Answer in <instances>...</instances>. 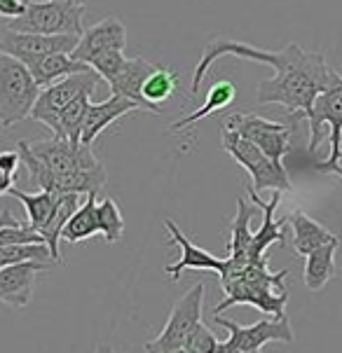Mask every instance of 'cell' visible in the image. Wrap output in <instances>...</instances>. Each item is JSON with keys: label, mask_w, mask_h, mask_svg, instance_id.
Returning a JSON list of instances; mask_svg holds the SVG:
<instances>
[{"label": "cell", "mask_w": 342, "mask_h": 353, "mask_svg": "<svg viewBox=\"0 0 342 353\" xmlns=\"http://www.w3.org/2000/svg\"><path fill=\"white\" fill-rule=\"evenodd\" d=\"M286 225H291V230H293V250H296L300 257L310 255L312 250L340 239L338 234L328 232L321 223H316L314 218H310L305 211L289 213L286 215Z\"/></svg>", "instance_id": "obj_20"}, {"label": "cell", "mask_w": 342, "mask_h": 353, "mask_svg": "<svg viewBox=\"0 0 342 353\" xmlns=\"http://www.w3.org/2000/svg\"><path fill=\"white\" fill-rule=\"evenodd\" d=\"M225 129L237 131L239 136L256 143L269 159L284 164V157L291 152L293 143V124H281L265 119L256 112H235L223 122Z\"/></svg>", "instance_id": "obj_8"}, {"label": "cell", "mask_w": 342, "mask_h": 353, "mask_svg": "<svg viewBox=\"0 0 342 353\" xmlns=\"http://www.w3.org/2000/svg\"><path fill=\"white\" fill-rule=\"evenodd\" d=\"M220 143H223V150L237 161L239 166H244L251 176V188L256 192L263 190H279V192H291L293 183L289 178L284 164H277L274 159H269L256 143H251L249 139L239 136L232 129H220Z\"/></svg>", "instance_id": "obj_4"}, {"label": "cell", "mask_w": 342, "mask_h": 353, "mask_svg": "<svg viewBox=\"0 0 342 353\" xmlns=\"http://www.w3.org/2000/svg\"><path fill=\"white\" fill-rule=\"evenodd\" d=\"M178 89V73L169 65L158 63L155 70L148 75V80L143 82V99L150 105L160 108L162 103H167Z\"/></svg>", "instance_id": "obj_27"}, {"label": "cell", "mask_w": 342, "mask_h": 353, "mask_svg": "<svg viewBox=\"0 0 342 353\" xmlns=\"http://www.w3.org/2000/svg\"><path fill=\"white\" fill-rule=\"evenodd\" d=\"M310 122V154L316 152V148L321 145L326 129L331 134V154L326 161L316 164V169L321 173H335L342 178V75L338 70H333V77L328 82V87L316 97L312 112L307 115Z\"/></svg>", "instance_id": "obj_2"}, {"label": "cell", "mask_w": 342, "mask_h": 353, "mask_svg": "<svg viewBox=\"0 0 342 353\" xmlns=\"http://www.w3.org/2000/svg\"><path fill=\"white\" fill-rule=\"evenodd\" d=\"M155 65L158 63H150L143 57L127 59L122 68H120V73L113 77V80H108V85H111L113 94H120V97H124V99H131L134 103L141 105V110H148V112L160 115L162 108L150 105L148 101L143 99V82H146L148 75L155 70Z\"/></svg>", "instance_id": "obj_18"}, {"label": "cell", "mask_w": 342, "mask_h": 353, "mask_svg": "<svg viewBox=\"0 0 342 353\" xmlns=\"http://www.w3.org/2000/svg\"><path fill=\"white\" fill-rule=\"evenodd\" d=\"M23 65L31 70L35 85H38L40 89L50 87V85H54V82L64 80V77H68V75L92 70V65L89 63L77 61V59H73V54H64V52L43 54V57H35Z\"/></svg>", "instance_id": "obj_19"}, {"label": "cell", "mask_w": 342, "mask_h": 353, "mask_svg": "<svg viewBox=\"0 0 342 353\" xmlns=\"http://www.w3.org/2000/svg\"><path fill=\"white\" fill-rule=\"evenodd\" d=\"M134 110H141V105L134 103L131 99L120 97V94H113L111 99L101 101V103H89L85 119H82V127H80V143L94 145V141H97L113 122H117L120 117L129 115V112H134Z\"/></svg>", "instance_id": "obj_17"}, {"label": "cell", "mask_w": 342, "mask_h": 353, "mask_svg": "<svg viewBox=\"0 0 342 353\" xmlns=\"http://www.w3.org/2000/svg\"><path fill=\"white\" fill-rule=\"evenodd\" d=\"M99 73L97 70H85V73L68 75L64 80L54 82V85L40 89V97L35 101L31 117L35 122L45 124L47 129L54 134L57 129V119L61 115V110L70 101H75L82 94H94L99 87Z\"/></svg>", "instance_id": "obj_10"}, {"label": "cell", "mask_w": 342, "mask_h": 353, "mask_svg": "<svg viewBox=\"0 0 342 353\" xmlns=\"http://www.w3.org/2000/svg\"><path fill=\"white\" fill-rule=\"evenodd\" d=\"M127 47V26L122 23V19L115 14L106 17L97 23H92L89 28H85V33L77 40V47L73 50V59L77 61L89 63L94 57L111 50L124 52Z\"/></svg>", "instance_id": "obj_13"}, {"label": "cell", "mask_w": 342, "mask_h": 353, "mask_svg": "<svg viewBox=\"0 0 342 353\" xmlns=\"http://www.w3.org/2000/svg\"><path fill=\"white\" fill-rule=\"evenodd\" d=\"M124 61H127L124 52L111 50V52H104V54H99V57H94L92 61H89V65H92V70H97V73L108 82L120 73V68L124 65Z\"/></svg>", "instance_id": "obj_31"}, {"label": "cell", "mask_w": 342, "mask_h": 353, "mask_svg": "<svg viewBox=\"0 0 342 353\" xmlns=\"http://www.w3.org/2000/svg\"><path fill=\"white\" fill-rule=\"evenodd\" d=\"M213 321L220 327H225L230 332V337L225 342H220L218 353H232V351H260L263 346L269 342H286L291 344L293 330L291 321L286 316H272V319H263L254 323V325H239L235 321H227L220 314H213Z\"/></svg>", "instance_id": "obj_9"}, {"label": "cell", "mask_w": 342, "mask_h": 353, "mask_svg": "<svg viewBox=\"0 0 342 353\" xmlns=\"http://www.w3.org/2000/svg\"><path fill=\"white\" fill-rule=\"evenodd\" d=\"M220 288L225 292V300L213 307V314L227 311L235 304H251V307L265 311L269 316H286V302H289V292L286 290H274L265 288V285H256L239 279H230L225 283H220Z\"/></svg>", "instance_id": "obj_12"}, {"label": "cell", "mask_w": 342, "mask_h": 353, "mask_svg": "<svg viewBox=\"0 0 342 353\" xmlns=\"http://www.w3.org/2000/svg\"><path fill=\"white\" fill-rule=\"evenodd\" d=\"M249 199L263 211V225H260V230L254 232V243H251V250H249V262H260V260H265V253L272 243H279V246L286 243V239H284L286 236L284 234L286 218H281V220L274 218V213H277V208L281 203L279 190H274V194L269 201H263L256 190L249 185Z\"/></svg>", "instance_id": "obj_16"}, {"label": "cell", "mask_w": 342, "mask_h": 353, "mask_svg": "<svg viewBox=\"0 0 342 353\" xmlns=\"http://www.w3.org/2000/svg\"><path fill=\"white\" fill-rule=\"evenodd\" d=\"M64 3H80V5H85L87 0H64Z\"/></svg>", "instance_id": "obj_38"}, {"label": "cell", "mask_w": 342, "mask_h": 353, "mask_svg": "<svg viewBox=\"0 0 342 353\" xmlns=\"http://www.w3.org/2000/svg\"><path fill=\"white\" fill-rule=\"evenodd\" d=\"M40 87L19 59L0 54V127L10 129L31 117Z\"/></svg>", "instance_id": "obj_3"}, {"label": "cell", "mask_w": 342, "mask_h": 353, "mask_svg": "<svg viewBox=\"0 0 342 353\" xmlns=\"http://www.w3.org/2000/svg\"><path fill=\"white\" fill-rule=\"evenodd\" d=\"M202 302H204V283H195L185 295L173 304L171 316L153 342H146V353H173L185 349L188 337L202 323Z\"/></svg>", "instance_id": "obj_6"}, {"label": "cell", "mask_w": 342, "mask_h": 353, "mask_svg": "<svg viewBox=\"0 0 342 353\" xmlns=\"http://www.w3.org/2000/svg\"><path fill=\"white\" fill-rule=\"evenodd\" d=\"M220 57H237L272 65L274 77L258 85V103H279L289 110V117L296 119H307L316 97L328 87L333 77V68L326 63V57L321 52H307L298 43H289L284 50L272 52L232 38H213L204 47L202 59L195 65L193 85H190L193 97L202 92L204 77Z\"/></svg>", "instance_id": "obj_1"}, {"label": "cell", "mask_w": 342, "mask_h": 353, "mask_svg": "<svg viewBox=\"0 0 342 353\" xmlns=\"http://www.w3.org/2000/svg\"><path fill=\"white\" fill-rule=\"evenodd\" d=\"M80 35H43V33H26L15 28L0 26V54L19 59L21 63L31 61L43 54H73Z\"/></svg>", "instance_id": "obj_11"}, {"label": "cell", "mask_w": 342, "mask_h": 353, "mask_svg": "<svg viewBox=\"0 0 342 353\" xmlns=\"http://www.w3.org/2000/svg\"><path fill=\"white\" fill-rule=\"evenodd\" d=\"M82 19H85V5L80 3H64V0L35 3V0H28L26 12L19 19H10L5 26L15 28V31L43 35H82L85 33Z\"/></svg>", "instance_id": "obj_5"}, {"label": "cell", "mask_w": 342, "mask_h": 353, "mask_svg": "<svg viewBox=\"0 0 342 353\" xmlns=\"http://www.w3.org/2000/svg\"><path fill=\"white\" fill-rule=\"evenodd\" d=\"M89 103H92V94H82V97H77L75 101H70L57 119L54 136L68 139V141H80V127H82V119H85Z\"/></svg>", "instance_id": "obj_28"}, {"label": "cell", "mask_w": 342, "mask_h": 353, "mask_svg": "<svg viewBox=\"0 0 342 353\" xmlns=\"http://www.w3.org/2000/svg\"><path fill=\"white\" fill-rule=\"evenodd\" d=\"M164 227L171 234V243H176V246L181 248V260H178L176 265L164 267V274H171V281H178L181 274L188 272V269H207V272H216L218 279L223 276V274H227V257H216L209 253V250L195 246V243L178 230V225L169 218L164 220Z\"/></svg>", "instance_id": "obj_15"}, {"label": "cell", "mask_w": 342, "mask_h": 353, "mask_svg": "<svg viewBox=\"0 0 342 353\" xmlns=\"http://www.w3.org/2000/svg\"><path fill=\"white\" fill-rule=\"evenodd\" d=\"M340 248V239L331 241L326 246L312 250L310 255H305V285L307 290L316 292L326 288V283L338 274V265H335V253Z\"/></svg>", "instance_id": "obj_22"}, {"label": "cell", "mask_w": 342, "mask_h": 353, "mask_svg": "<svg viewBox=\"0 0 342 353\" xmlns=\"http://www.w3.org/2000/svg\"><path fill=\"white\" fill-rule=\"evenodd\" d=\"M15 225H21V223L17 218H12V213L5 208L3 215H0V230H3V227H15Z\"/></svg>", "instance_id": "obj_36"}, {"label": "cell", "mask_w": 342, "mask_h": 353, "mask_svg": "<svg viewBox=\"0 0 342 353\" xmlns=\"http://www.w3.org/2000/svg\"><path fill=\"white\" fill-rule=\"evenodd\" d=\"M21 164V154L19 150H3L0 152V169L8 171V173H15L17 176V169Z\"/></svg>", "instance_id": "obj_34"}, {"label": "cell", "mask_w": 342, "mask_h": 353, "mask_svg": "<svg viewBox=\"0 0 342 353\" xmlns=\"http://www.w3.org/2000/svg\"><path fill=\"white\" fill-rule=\"evenodd\" d=\"M12 188H15V173L0 169V194H10Z\"/></svg>", "instance_id": "obj_35"}, {"label": "cell", "mask_w": 342, "mask_h": 353, "mask_svg": "<svg viewBox=\"0 0 342 353\" xmlns=\"http://www.w3.org/2000/svg\"><path fill=\"white\" fill-rule=\"evenodd\" d=\"M26 3L28 0H0V17L3 19H19V17L26 12Z\"/></svg>", "instance_id": "obj_33"}, {"label": "cell", "mask_w": 342, "mask_h": 353, "mask_svg": "<svg viewBox=\"0 0 342 353\" xmlns=\"http://www.w3.org/2000/svg\"><path fill=\"white\" fill-rule=\"evenodd\" d=\"M31 150L35 157H40V161H43L52 173L50 192H54L57 183L66 176H75V173L92 171V169L104 166L97 159V154H94L92 145H85V143H80V141L59 139V136H54L50 141L35 143V145H31Z\"/></svg>", "instance_id": "obj_7"}, {"label": "cell", "mask_w": 342, "mask_h": 353, "mask_svg": "<svg viewBox=\"0 0 342 353\" xmlns=\"http://www.w3.org/2000/svg\"><path fill=\"white\" fill-rule=\"evenodd\" d=\"M94 353H117L115 349H113V346H108V344H101L99 346V349L97 351H94Z\"/></svg>", "instance_id": "obj_37"}, {"label": "cell", "mask_w": 342, "mask_h": 353, "mask_svg": "<svg viewBox=\"0 0 342 353\" xmlns=\"http://www.w3.org/2000/svg\"><path fill=\"white\" fill-rule=\"evenodd\" d=\"M251 206L246 199H237V215L230 225V246H227V257L235 265H249V250L254 243V232H251Z\"/></svg>", "instance_id": "obj_24"}, {"label": "cell", "mask_w": 342, "mask_h": 353, "mask_svg": "<svg viewBox=\"0 0 342 353\" xmlns=\"http://www.w3.org/2000/svg\"><path fill=\"white\" fill-rule=\"evenodd\" d=\"M218 337L213 334V330H209L207 325H204V321L200 325L195 327L193 334L188 337V344H185V349L190 353H218Z\"/></svg>", "instance_id": "obj_32"}, {"label": "cell", "mask_w": 342, "mask_h": 353, "mask_svg": "<svg viewBox=\"0 0 342 353\" xmlns=\"http://www.w3.org/2000/svg\"><path fill=\"white\" fill-rule=\"evenodd\" d=\"M173 353H190L188 349H178V351H173Z\"/></svg>", "instance_id": "obj_40"}, {"label": "cell", "mask_w": 342, "mask_h": 353, "mask_svg": "<svg viewBox=\"0 0 342 353\" xmlns=\"http://www.w3.org/2000/svg\"><path fill=\"white\" fill-rule=\"evenodd\" d=\"M97 194H85V201L75 208V213L68 218L64 232H61V241L68 243H80L85 239H92L94 234H101L99 230V218H97Z\"/></svg>", "instance_id": "obj_25"}, {"label": "cell", "mask_w": 342, "mask_h": 353, "mask_svg": "<svg viewBox=\"0 0 342 353\" xmlns=\"http://www.w3.org/2000/svg\"><path fill=\"white\" fill-rule=\"evenodd\" d=\"M10 194L23 203V208H26V218H28V227L38 232V234L45 230L47 225H50L52 215L57 213L59 201H61V194L50 192V190H38V192L33 194V192H23V190L12 188Z\"/></svg>", "instance_id": "obj_21"}, {"label": "cell", "mask_w": 342, "mask_h": 353, "mask_svg": "<svg viewBox=\"0 0 342 353\" xmlns=\"http://www.w3.org/2000/svg\"><path fill=\"white\" fill-rule=\"evenodd\" d=\"M80 206V194L75 192H68V194H61V201H59V208L57 213L52 215L50 225L45 227L43 232H40V236L45 239L47 248H50V257L57 265H61V250H59V243H61V232L66 223H68V218L75 213V208Z\"/></svg>", "instance_id": "obj_26"}, {"label": "cell", "mask_w": 342, "mask_h": 353, "mask_svg": "<svg viewBox=\"0 0 342 353\" xmlns=\"http://www.w3.org/2000/svg\"><path fill=\"white\" fill-rule=\"evenodd\" d=\"M97 218H99V230H101V234H104L106 243H117L124 234V218L115 199H111V196L101 199L97 203Z\"/></svg>", "instance_id": "obj_29"}, {"label": "cell", "mask_w": 342, "mask_h": 353, "mask_svg": "<svg viewBox=\"0 0 342 353\" xmlns=\"http://www.w3.org/2000/svg\"><path fill=\"white\" fill-rule=\"evenodd\" d=\"M50 265L43 260H26L0 269V302L12 309H23L33 300L35 279L40 272H47Z\"/></svg>", "instance_id": "obj_14"}, {"label": "cell", "mask_w": 342, "mask_h": 353, "mask_svg": "<svg viewBox=\"0 0 342 353\" xmlns=\"http://www.w3.org/2000/svg\"><path fill=\"white\" fill-rule=\"evenodd\" d=\"M43 257H50L47 243H12V246H0V269L26 260H43Z\"/></svg>", "instance_id": "obj_30"}, {"label": "cell", "mask_w": 342, "mask_h": 353, "mask_svg": "<svg viewBox=\"0 0 342 353\" xmlns=\"http://www.w3.org/2000/svg\"><path fill=\"white\" fill-rule=\"evenodd\" d=\"M237 97V89H235V82L230 80H220L216 82V85L209 89L207 94V101H204L202 108H197L193 115H185L181 119H176V122L169 127V134H178V131H185L190 127H195V122H200V119L209 117L211 112H218V110H225L227 105H232V101Z\"/></svg>", "instance_id": "obj_23"}, {"label": "cell", "mask_w": 342, "mask_h": 353, "mask_svg": "<svg viewBox=\"0 0 342 353\" xmlns=\"http://www.w3.org/2000/svg\"><path fill=\"white\" fill-rule=\"evenodd\" d=\"M232 353H260V351H232Z\"/></svg>", "instance_id": "obj_39"}]
</instances>
